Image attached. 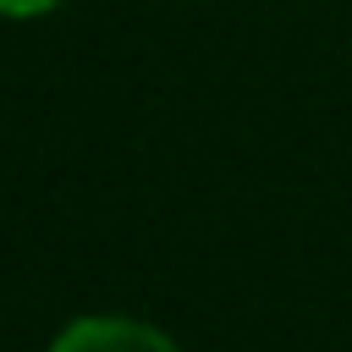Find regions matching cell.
Returning <instances> with one entry per match:
<instances>
[{"label": "cell", "instance_id": "cell-1", "mask_svg": "<svg viewBox=\"0 0 352 352\" xmlns=\"http://www.w3.org/2000/svg\"><path fill=\"white\" fill-rule=\"evenodd\" d=\"M50 352H176V346L132 319H77Z\"/></svg>", "mask_w": 352, "mask_h": 352}, {"label": "cell", "instance_id": "cell-2", "mask_svg": "<svg viewBox=\"0 0 352 352\" xmlns=\"http://www.w3.org/2000/svg\"><path fill=\"white\" fill-rule=\"evenodd\" d=\"M55 0H0V11L6 16H33V11H50Z\"/></svg>", "mask_w": 352, "mask_h": 352}]
</instances>
